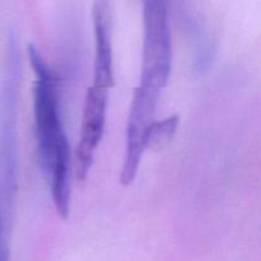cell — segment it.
<instances>
[{"instance_id":"6da1fadb","label":"cell","mask_w":261,"mask_h":261,"mask_svg":"<svg viewBox=\"0 0 261 261\" xmlns=\"http://www.w3.org/2000/svg\"><path fill=\"white\" fill-rule=\"evenodd\" d=\"M27 51L35 74L33 121L38 158L43 175L50 184L56 214L65 221L70 214L71 162L70 145L61 119L58 79L33 43L28 45Z\"/></svg>"},{"instance_id":"7a4b0ae2","label":"cell","mask_w":261,"mask_h":261,"mask_svg":"<svg viewBox=\"0 0 261 261\" xmlns=\"http://www.w3.org/2000/svg\"><path fill=\"white\" fill-rule=\"evenodd\" d=\"M22 55L10 33L0 71V261H10V241L18 193V103Z\"/></svg>"},{"instance_id":"3957f363","label":"cell","mask_w":261,"mask_h":261,"mask_svg":"<svg viewBox=\"0 0 261 261\" xmlns=\"http://www.w3.org/2000/svg\"><path fill=\"white\" fill-rule=\"evenodd\" d=\"M172 68L168 0H143V55L140 91L160 96Z\"/></svg>"},{"instance_id":"277c9868","label":"cell","mask_w":261,"mask_h":261,"mask_svg":"<svg viewBox=\"0 0 261 261\" xmlns=\"http://www.w3.org/2000/svg\"><path fill=\"white\" fill-rule=\"evenodd\" d=\"M107 89L91 86L84 97L83 112H82L81 137L76 147V177L84 181L91 171L97 147L101 143L106 125Z\"/></svg>"},{"instance_id":"5b68a950","label":"cell","mask_w":261,"mask_h":261,"mask_svg":"<svg viewBox=\"0 0 261 261\" xmlns=\"http://www.w3.org/2000/svg\"><path fill=\"white\" fill-rule=\"evenodd\" d=\"M94 56L93 83L101 89H110L115 84L114 46H112V13L107 0H94L92 7Z\"/></svg>"},{"instance_id":"8992f818","label":"cell","mask_w":261,"mask_h":261,"mask_svg":"<svg viewBox=\"0 0 261 261\" xmlns=\"http://www.w3.org/2000/svg\"><path fill=\"white\" fill-rule=\"evenodd\" d=\"M177 115H172L161 121H154L150 126L147 135V150L148 149H158L163 148L172 140L175 137L176 130L178 127Z\"/></svg>"}]
</instances>
